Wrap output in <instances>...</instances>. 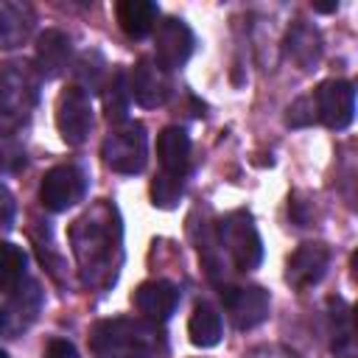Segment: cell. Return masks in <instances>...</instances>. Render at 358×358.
<instances>
[{
    "label": "cell",
    "instance_id": "83f0119b",
    "mask_svg": "<svg viewBox=\"0 0 358 358\" xmlns=\"http://www.w3.org/2000/svg\"><path fill=\"white\" fill-rule=\"evenodd\" d=\"M0 358H8V355H6V352H3V350H0Z\"/></svg>",
    "mask_w": 358,
    "mask_h": 358
},
{
    "label": "cell",
    "instance_id": "ba28073f",
    "mask_svg": "<svg viewBox=\"0 0 358 358\" xmlns=\"http://www.w3.org/2000/svg\"><path fill=\"white\" fill-rule=\"evenodd\" d=\"M221 299L238 330H252L268 319V291L260 285H221Z\"/></svg>",
    "mask_w": 358,
    "mask_h": 358
},
{
    "label": "cell",
    "instance_id": "7c38bea8",
    "mask_svg": "<svg viewBox=\"0 0 358 358\" xmlns=\"http://www.w3.org/2000/svg\"><path fill=\"white\" fill-rule=\"evenodd\" d=\"M134 308L148 319V322H168L171 313L179 305V291L173 282L168 280H148L143 285H137L134 296H131Z\"/></svg>",
    "mask_w": 358,
    "mask_h": 358
},
{
    "label": "cell",
    "instance_id": "7402d4cb",
    "mask_svg": "<svg viewBox=\"0 0 358 358\" xmlns=\"http://www.w3.org/2000/svg\"><path fill=\"white\" fill-rule=\"evenodd\" d=\"M313 120H316L313 95H302V98H296V101L288 106V115H285V123H288V126L302 129V126H310Z\"/></svg>",
    "mask_w": 358,
    "mask_h": 358
},
{
    "label": "cell",
    "instance_id": "8fae6325",
    "mask_svg": "<svg viewBox=\"0 0 358 358\" xmlns=\"http://www.w3.org/2000/svg\"><path fill=\"white\" fill-rule=\"evenodd\" d=\"M327 266H330V249L324 243H302L291 257H288V271H285V280L305 291L310 285H316L324 274H327Z\"/></svg>",
    "mask_w": 358,
    "mask_h": 358
},
{
    "label": "cell",
    "instance_id": "7a4b0ae2",
    "mask_svg": "<svg viewBox=\"0 0 358 358\" xmlns=\"http://www.w3.org/2000/svg\"><path fill=\"white\" fill-rule=\"evenodd\" d=\"M154 347V327L131 319L101 322L92 330V352L98 358H120L129 352H148Z\"/></svg>",
    "mask_w": 358,
    "mask_h": 358
},
{
    "label": "cell",
    "instance_id": "5b68a950",
    "mask_svg": "<svg viewBox=\"0 0 358 358\" xmlns=\"http://www.w3.org/2000/svg\"><path fill=\"white\" fill-rule=\"evenodd\" d=\"M313 106L316 120H322L327 129L341 131L355 117V87L344 78H330L313 92Z\"/></svg>",
    "mask_w": 358,
    "mask_h": 358
},
{
    "label": "cell",
    "instance_id": "2e32d148",
    "mask_svg": "<svg viewBox=\"0 0 358 358\" xmlns=\"http://www.w3.org/2000/svg\"><path fill=\"white\" fill-rule=\"evenodd\" d=\"M187 336L196 347H215L221 341V313L210 302H199L187 319Z\"/></svg>",
    "mask_w": 358,
    "mask_h": 358
},
{
    "label": "cell",
    "instance_id": "6da1fadb",
    "mask_svg": "<svg viewBox=\"0 0 358 358\" xmlns=\"http://www.w3.org/2000/svg\"><path fill=\"white\" fill-rule=\"evenodd\" d=\"M218 246L227 249L241 271H252L263 260V241L252 224V215L243 210H235L218 221Z\"/></svg>",
    "mask_w": 358,
    "mask_h": 358
},
{
    "label": "cell",
    "instance_id": "cb8c5ba5",
    "mask_svg": "<svg viewBox=\"0 0 358 358\" xmlns=\"http://www.w3.org/2000/svg\"><path fill=\"white\" fill-rule=\"evenodd\" d=\"M45 358H78V352H76V347H73L70 341L53 338V341H48V347H45Z\"/></svg>",
    "mask_w": 358,
    "mask_h": 358
},
{
    "label": "cell",
    "instance_id": "e0dca14e",
    "mask_svg": "<svg viewBox=\"0 0 358 358\" xmlns=\"http://www.w3.org/2000/svg\"><path fill=\"white\" fill-rule=\"evenodd\" d=\"M31 31V14L22 6L0 3V48H17Z\"/></svg>",
    "mask_w": 358,
    "mask_h": 358
},
{
    "label": "cell",
    "instance_id": "277c9868",
    "mask_svg": "<svg viewBox=\"0 0 358 358\" xmlns=\"http://www.w3.org/2000/svg\"><path fill=\"white\" fill-rule=\"evenodd\" d=\"M25 64H0V131L20 126L36 98V81Z\"/></svg>",
    "mask_w": 358,
    "mask_h": 358
},
{
    "label": "cell",
    "instance_id": "5bb4252c",
    "mask_svg": "<svg viewBox=\"0 0 358 358\" xmlns=\"http://www.w3.org/2000/svg\"><path fill=\"white\" fill-rule=\"evenodd\" d=\"M115 14H117V22L126 31V36L143 39L157 28L159 6L151 0H120L115 6Z\"/></svg>",
    "mask_w": 358,
    "mask_h": 358
},
{
    "label": "cell",
    "instance_id": "ac0fdd59",
    "mask_svg": "<svg viewBox=\"0 0 358 358\" xmlns=\"http://www.w3.org/2000/svg\"><path fill=\"white\" fill-rule=\"evenodd\" d=\"M103 90H106V92H103V109H106L109 123H115V126H117V123H126L129 101H131L126 73H123V70H115L112 78H109V84H106Z\"/></svg>",
    "mask_w": 358,
    "mask_h": 358
},
{
    "label": "cell",
    "instance_id": "d6986e66",
    "mask_svg": "<svg viewBox=\"0 0 358 358\" xmlns=\"http://www.w3.org/2000/svg\"><path fill=\"white\" fill-rule=\"evenodd\" d=\"M25 274V252L8 241H0V288L14 291Z\"/></svg>",
    "mask_w": 358,
    "mask_h": 358
},
{
    "label": "cell",
    "instance_id": "603a6c76",
    "mask_svg": "<svg viewBox=\"0 0 358 358\" xmlns=\"http://www.w3.org/2000/svg\"><path fill=\"white\" fill-rule=\"evenodd\" d=\"M14 213H17L14 196H11L8 187L0 185V232H8L14 227Z\"/></svg>",
    "mask_w": 358,
    "mask_h": 358
},
{
    "label": "cell",
    "instance_id": "4fadbf2b",
    "mask_svg": "<svg viewBox=\"0 0 358 358\" xmlns=\"http://www.w3.org/2000/svg\"><path fill=\"white\" fill-rule=\"evenodd\" d=\"M157 157L162 165V173L185 179L190 165V137L179 126H165L157 137Z\"/></svg>",
    "mask_w": 358,
    "mask_h": 358
},
{
    "label": "cell",
    "instance_id": "30bf717a",
    "mask_svg": "<svg viewBox=\"0 0 358 358\" xmlns=\"http://www.w3.org/2000/svg\"><path fill=\"white\" fill-rule=\"evenodd\" d=\"M126 81H129V95H131L140 106H145V109L162 106V103L168 101V95H171L168 73H165L154 59H148V56H143V59L134 64V70H131V76H129Z\"/></svg>",
    "mask_w": 358,
    "mask_h": 358
},
{
    "label": "cell",
    "instance_id": "9c48e42d",
    "mask_svg": "<svg viewBox=\"0 0 358 358\" xmlns=\"http://www.w3.org/2000/svg\"><path fill=\"white\" fill-rule=\"evenodd\" d=\"M154 53H157V64L165 73L182 67L190 59V53H193V31L182 20L165 17L162 22H157Z\"/></svg>",
    "mask_w": 358,
    "mask_h": 358
},
{
    "label": "cell",
    "instance_id": "9a60e30c",
    "mask_svg": "<svg viewBox=\"0 0 358 358\" xmlns=\"http://www.w3.org/2000/svg\"><path fill=\"white\" fill-rule=\"evenodd\" d=\"M67 59H70V39L62 31L48 28L45 34H39V39H36V64H39V73L45 78H56L67 67Z\"/></svg>",
    "mask_w": 358,
    "mask_h": 358
},
{
    "label": "cell",
    "instance_id": "d4e9b609",
    "mask_svg": "<svg viewBox=\"0 0 358 358\" xmlns=\"http://www.w3.org/2000/svg\"><path fill=\"white\" fill-rule=\"evenodd\" d=\"M246 358H302L299 352H294V350H288V347H257V350H252Z\"/></svg>",
    "mask_w": 358,
    "mask_h": 358
},
{
    "label": "cell",
    "instance_id": "8992f818",
    "mask_svg": "<svg viewBox=\"0 0 358 358\" xmlns=\"http://www.w3.org/2000/svg\"><path fill=\"white\" fill-rule=\"evenodd\" d=\"M56 129L67 145H81L92 129V106L90 95L76 84L64 87L56 101Z\"/></svg>",
    "mask_w": 358,
    "mask_h": 358
},
{
    "label": "cell",
    "instance_id": "52a82bcc",
    "mask_svg": "<svg viewBox=\"0 0 358 358\" xmlns=\"http://www.w3.org/2000/svg\"><path fill=\"white\" fill-rule=\"evenodd\" d=\"M87 193V176L76 165H56L42 176L39 185V201L50 213H62L73 204H78Z\"/></svg>",
    "mask_w": 358,
    "mask_h": 358
},
{
    "label": "cell",
    "instance_id": "3957f363",
    "mask_svg": "<svg viewBox=\"0 0 358 358\" xmlns=\"http://www.w3.org/2000/svg\"><path fill=\"white\" fill-rule=\"evenodd\" d=\"M101 157L117 173H140L148 157V140H145L143 123H134V120L117 123L103 140Z\"/></svg>",
    "mask_w": 358,
    "mask_h": 358
},
{
    "label": "cell",
    "instance_id": "ffe728a7",
    "mask_svg": "<svg viewBox=\"0 0 358 358\" xmlns=\"http://www.w3.org/2000/svg\"><path fill=\"white\" fill-rule=\"evenodd\" d=\"M302 50L308 53V56H305V62H308V70H310V67L319 62V53H322L319 34H316V31H310V28H305V25H296V28L288 34V53L299 62Z\"/></svg>",
    "mask_w": 358,
    "mask_h": 358
},
{
    "label": "cell",
    "instance_id": "44dd1931",
    "mask_svg": "<svg viewBox=\"0 0 358 358\" xmlns=\"http://www.w3.org/2000/svg\"><path fill=\"white\" fill-rule=\"evenodd\" d=\"M179 199H182V179L159 171L154 176V182H151V201H154V207L171 210V207H176Z\"/></svg>",
    "mask_w": 358,
    "mask_h": 358
},
{
    "label": "cell",
    "instance_id": "f1b7e54d",
    "mask_svg": "<svg viewBox=\"0 0 358 358\" xmlns=\"http://www.w3.org/2000/svg\"><path fill=\"white\" fill-rule=\"evenodd\" d=\"M0 327H3V313H0Z\"/></svg>",
    "mask_w": 358,
    "mask_h": 358
},
{
    "label": "cell",
    "instance_id": "4316f807",
    "mask_svg": "<svg viewBox=\"0 0 358 358\" xmlns=\"http://www.w3.org/2000/svg\"><path fill=\"white\" fill-rule=\"evenodd\" d=\"M126 358H148V352H143V350H140V352H129Z\"/></svg>",
    "mask_w": 358,
    "mask_h": 358
},
{
    "label": "cell",
    "instance_id": "484cf974",
    "mask_svg": "<svg viewBox=\"0 0 358 358\" xmlns=\"http://www.w3.org/2000/svg\"><path fill=\"white\" fill-rule=\"evenodd\" d=\"M336 8H338V3H313V11H324L327 14V11H336Z\"/></svg>",
    "mask_w": 358,
    "mask_h": 358
}]
</instances>
